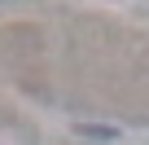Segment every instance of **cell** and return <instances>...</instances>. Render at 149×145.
Wrapping results in <instances>:
<instances>
[{
	"label": "cell",
	"instance_id": "6da1fadb",
	"mask_svg": "<svg viewBox=\"0 0 149 145\" xmlns=\"http://www.w3.org/2000/svg\"><path fill=\"white\" fill-rule=\"evenodd\" d=\"M79 132H84V136H92V141H118V132H114V127H97V123H84Z\"/></svg>",
	"mask_w": 149,
	"mask_h": 145
}]
</instances>
